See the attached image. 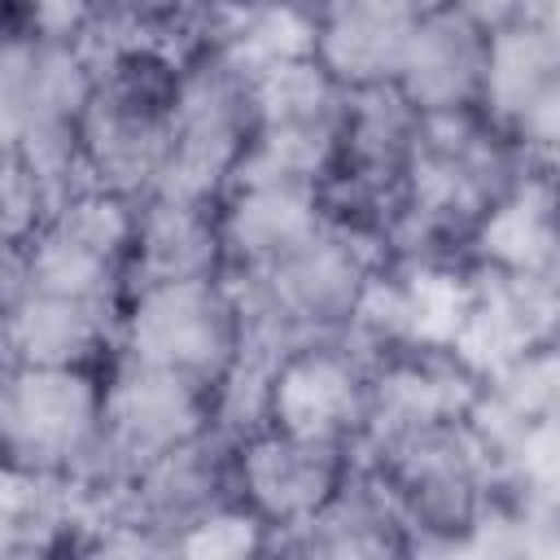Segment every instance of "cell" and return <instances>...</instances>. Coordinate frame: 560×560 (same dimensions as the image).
Masks as SVG:
<instances>
[{
  "instance_id": "obj_1",
  "label": "cell",
  "mask_w": 560,
  "mask_h": 560,
  "mask_svg": "<svg viewBox=\"0 0 560 560\" xmlns=\"http://www.w3.org/2000/svg\"><path fill=\"white\" fill-rule=\"evenodd\" d=\"M179 88V44L162 35H105L92 44V96L79 127L83 184L144 197L166 140Z\"/></svg>"
},
{
  "instance_id": "obj_2",
  "label": "cell",
  "mask_w": 560,
  "mask_h": 560,
  "mask_svg": "<svg viewBox=\"0 0 560 560\" xmlns=\"http://www.w3.org/2000/svg\"><path fill=\"white\" fill-rule=\"evenodd\" d=\"M359 459L394 499L416 551L472 542L499 503V468L472 416L368 438Z\"/></svg>"
},
{
  "instance_id": "obj_3",
  "label": "cell",
  "mask_w": 560,
  "mask_h": 560,
  "mask_svg": "<svg viewBox=\"0 0 560 560\" xmlns=\"http://www.w3.org/2000/svg\"><path fill=\"white\" fill-rule=\"evenodd\" d=\"M92 96V48L0 26V162L52 206L83 184L79 127Z\"/></svg>"
},
{
  "instance_id": "obj_4",
  "label": "cell",
  "mask_w": 560,
  "mask_h": 560,
  "mask_svg": "<svg viewBox=\"0 0 560 560\" xmlns=\"http://www.w3.org/2000/svg\"><path fill=\"white\" fill-rule=\"evenodd\" d=\"M381 245L337 219L258 276H232L245 311V346L284 354L306 337L350 332Z\"/></svg>"
},
{
  "instance_id": "obj_5",
  "label": "cell",
  "mask_w": 560,
  "mask_h": 560,
  "mask_svg": "<svg viewBox=\"0 0 560 560\" xmlns=\"http://www.w3.org/2000/svg\"><path fill=\"white\" fill-rule=\"evenodd\" d=\"M105 363H0V464L88 490L101 472Z\"/></svg>"
},
{
  "instance_id": "obj_6",
  "label": "cell",
  "mask_w": 560,
  "mask_h": 560,
  "mask_svg": "<svg viewBox=\"0 0 560 560\" xmlns=\"http://www.w3.org/2000/svg\"><path fill=\"white\" fill-rule=\"evenodd\" d=\"M254 131L249 74L210 39L179 48V88L171 109V140L149 192L219 201L232 184Z\"/></svg>"
},
{
  "instance_id": "obj_7",
  "label": "cell",
  "mask_w": 560,
  "mask_h": 560,
  "mask_svg": "<svg viewBox=\"0 0 560 560\" xmlns=\"http://www.w3.org/2000/svg\"><path fill=\"white\" fill-rule=\"evenodd\" d=\"M245 350V311L232 276L131 284L118 315L114 354L179 372L206 389H223Z\"/></svg>"
},
{
  "instance_id": "obj_8",
  "label": "cell",
  "mask_w": 560,
  "mask_h": 560,
  "mask_svg": "<svg viewBox=\"0 0 560 560\" xmlns=\"http://www.w3.org/2000/svg\"><path fill=\"white\" fill-rule=\"evenodd\" d=\"M210 429H214V389L179 372L127 354H109L105 402H101V472L88 490H105Z\"/></svg>"
},
{
  "instance_id": "obj_9",
  "label": "cell",
  "mask_w": 560,
  "mask_h": 560,
  "mask_svg": "<svg viewBox=\"0 0 560 560\" xmlns=\"http://www.w3.org/2000/svg\"><path fill=\"white\" fill-rule=\"evenodd\" d=\"M372 407V354L350 332L289 346L267 376L262 424L359 451Z\"/></svg>"
},
{
  "instance_id": "obj_10",
  "label": "cell",
  "mask_w": 560,
  "mask_h": 560,
  "mask_svg": "<svg viewBox=\"0 0 560 560\" xmlns=\"http://www.w3.org/2000/svg\"><path fill=\"white\" fill-rule=\"evenodd\" d=\"M477 114L529 162L556 166L560 136V22L521 13L490 31Z\"/></svg>"
},
{
  "instance_id": "obj_11",
  "label": "cell",
  "mask_w": 560,
  "mask_h": 560,
  "mask_svg": "<svg viewBox=\"0 0 560 560\" xmlns=\"http://www.w3.org/2000/svg\"><path fill=\"white\" fill-rule=\"evenodd\" d=\"M359 451L346 442L302 438L289 429L258 424L232 438L236 499L271 529V542L302 525L328 503V494L350 477Z\"/></svg>"
},
{
  "instance_id": "obj_12",
  "label": "cell",
  "mask_w": 560,
  "mask_h": 560,
  "mask_svg": "<svg viewBox=\"0 0 560 560\" xmlns=\"http://www.w3.org/2000/svg\"><path fill=\"white\" fill-rule=\"evenodd\" d=\"M368 354H372V407H368L363 442L394 429L464 420L481 402L486 376L455 346H381Z\"/></svg>"
},
{
  "instance_id": "obj_13",
  "label": "cell",
  "mask_w": 560,
  "mask_h": 560,
  "mask_svg": "<svg viewBox=\"0 0 560 560\" xmlns=\"http://www.w3.org/2000/svg\"><path fill=\"white\" fill-rule=\"evenodd\" d=\"M228 276H258L328 223L324 188L298 179L241 175L214 201Z\"/></svg>"
},
{
  "instance_id": "obj_14",
  "label": "cell",
  "mask_w": 560,
  "mask_h": 560,
  "mask_svg": "<svg viewBox=\"0 0 560 560\" xmlns=\"http://www.w3.org/2000/svg\"><path fill=\"white\" fill-rule=\"evenodd\" d=\"M424 9V0H319L306 18V48L346 92L389 88Z\"/></svg>"
},
{
  "instance_id": "obj_15",
  "label": "cell",
  "mask_w": 560,
  "mask_h": 560,
  "mask_svg": "<svg viewBox=\"0 0 560 560\" xmlns=\"http://www.w3.org/2000/svg\"><path fill=\"white\" fill-rule=\"evenodd\" d=\"M486 39L490 31H481L472 18H464L451 4H433L420 13L389 88L420 118L477 114L481 74H486Z\"/></svg>"
},
{
  "instance_id": "obj_16",
  "label": "cell",
  "mask_w": 560,
  "mask_h": 560,
  "mask_svg": "<svg viewBox=\"0 0 560 560\" xmlns=\"http://www.w3.org/2000/svg\"><path fill=\"white\" fill-rule=\"evenodd\" d=\"M118 298L66 293L26 280L0 337V363H109L118 346Z\"/></svg>"
},
{
  "instance_id": "obj_17",
  "label": "cell",
  "mask_w": 560,
  "mask_h": 560,
  "mask_svg": "<svg viewBox=\"0 0 560 560\" xmlns=\"http://www.w3.org/2000/svg\"><path fill=\"white\" fill-rule=\"evenodd\" d=\"M271 556H328V560H389L416 556V538L398 516L385 486L372 477L363 459H354L350 477L328 494L319 512L271 542Z\"/></svg>"
},
{
  "instance_id": "obj_18",
  "label": "cell",
  "mask_w": 560,
  "mask_h": 560,
  "mask_svg": "<svg viewBox=\"0 0 560 560\" xmlns=\"http://www.w3.org/2000/svg\"><path fill=\"white\" fill-rule=\"evenodd\" d=\"M464 258L508 276L556 280L560 232H556V166L525 171L472 228Z\"/></svg>"
},
{
  "instance_id": "obj_19",
  "label": "cell",
  "mask_w": 560,
  "mask_h": 560,
  "mask_svg": "<svg viewBox=\"0 0 560 560\" xmlns=\"http://www.w3.org/2000/svg\"><path fill=\"white\" fill-rule=\"evenodd\" d=\"M206 276H228L214 201H188L166 192L136 197L127 289L162 284V280H206Z\"/></svg>"
},
{
  "instance_id": "obj_20",
  "label": "cell",
  "mask_w": 560,
  "mask_h": 560,
  "mask_svg": "<svg viewBox=\"0 0 560 560\" xmlns=\"http://www.w3.org/2000/svg\"><path fill=\"white\" fill-rule=\"evenodd\" d=\"M83 551V490L0 464V560Z\"/></svg>"
},
{
  "instance_id": "obj_21",
  "label": "cell",
  "mask_w": 560,
  "mask_h": 560,
  "mask_svg": "<svg viewBox=\"0 0 560 560\" xmlns=\"http://www.w3.org/2000/svg\"><path fill=\"white\" fill-rule=\"evenodd\" d=\"M171 556H201V560H245V556H271V529L241 503L228 499L197 516L175 542Z\"/></svg>"
},
{
  "instance_id": "obj_22",
  "label": "cell",
  "mask_w": 560,
  "mask_h": 560,
  "mask_svg": "<svg viewBox=\"0 0 560 560\" xmlns=\"http://www.w3.org/2000/svg\"><path fill=\"white\" fill-rule=\"evenodd\" d=\"M0 26L92 48L105 35V0H0Z\"/></svg>"
},
{
  "instance_id": "obj_23",
  "label": "cell",
  "mask_w": 560,
  "mask_h": 560,
  "mask_svg": "<svg viewBox=\"0 0 560 560\" xmlns=\"http://www.w3.org/2000/svg\"><path fill=\"white\" fill-rule=\"evenodd\" d=\"M192 4L197 0H105V35H162L179 44L175 35L188 31Z\"/></svg>"
},
{
  "instance_id": "obj_24",
  "label": "cell",
  "mask_w": 560,
  "mask_h": 560,
  "mask_svg": "<svg viewBox=\"0 0 560 560\" xmlns=\"http://www.w3.org/2000/svg\"><path fill=\"white\" fill-rule=\"evenodd\" d=\"M22 289H26V249H22V236H0V337H4V324H9Z\"/></svg>"
},
{
  "instance_id": "obj_25",
  "label": "cell",
  "mask_w": 560,
  "mask_h": 560,
  "mask_svg": "<svg viewBox=\"0 0 560 560\" xmlns=\"http://www.w3.org/2000/svg\"><path fill=\"white\" fill-rule=\"evenodd\" d=\"M438 4L459 9V13L472 18L481 31H494V26H503V22H512V18L525 13V0H438Z\"/></svg>"
},
{
  "instance_id": "obj_26",
  "label": "cell",
  "mask_w": 560,
  "mask_h": 560,
  "mask_svg": "<svg viewBox=\"0 0 560 560\" xmlns=\"http://www.w3.org/2000/svg\"><path fill=\"white\" fill-rule=\"evenodd\" d=\"M254 4H271V9H284V13H298V18H311V9L319 0H254Z\"/></svg>"
},
{
  "instance_id": "obj_27",
  "label": "cell",
  "mask_w": 560,
  "mask_h": 560,
  "mask_svg": "<svg viewBox=\"0 0 560 560\" xmlns=\"http://www.w3.org/2000/svg\"><path fill=\"white\" fill-rule=\"evenodd\" d=\"M0 236H4V232H0Z\"/></svg>"
}]
</instances>
